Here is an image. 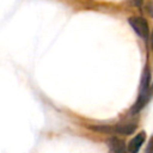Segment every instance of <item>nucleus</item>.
Wrapping results in <instances>:
<instances>
[{"instance_id": "nucleus-1", "label": "nucleus", "mask_w": 153, "mask_h": 153, "mask_svg": "<svg viewBox=\"0 0 153 153\" xmlns=\"http://www.w3.org/2000/svg\"><path fill=\"white\" fill-rule=\"evenodd\" d=\"M128 23L133 27V30L143 39H147L149 36V26L146 19L141 17H130L128 19Z\"/></svg>"}, {"instance_id": "nucleus-2", "label": "nucleus", "mask_w": 153, "mask_h": 153, "mask_svg": "<svg viewBox=\"0 0 153 153\" xmlns=\"http://www.w3.org/2000/svg\"><path fill=\"white\" fill-rule=\"evenodd\" d=\"M152 94H153V86H151V87H149L148 90H146V91H140L139 97H137L135 104H134L133 108H131V112H133V114L139 112V111L149 102Z\"/></svg>"}, {"instance_id": "nucleus-3", "label": "nucleus", "mask_w": 153, "mask_h": 153, "mask_svg": "<svg viewBox=\"0 0 153 153\" xmlns=\"http://www.w3.org/2000/svg\"><path fill=\"white\" fill-rule=\"evenodd\" d=\"M145 139H146L145 131H140L137 135H135L134 139H131L128 145V152L129 153H139L142 143L145 142Z\"/></svg>"}, {"instance_id": "nucleus-4", "label": "nucleus", "mask_w": 153, "mask_h": 153, "mask_svg": "<svg viewBox=\"0 0 153 153\" xmlns=\"http://www.w3.org/2000/svg\"><path fill=\"white\" fill-rule=\"evenodd\" d=\"M109 153H128V148L126 147L124 141L117 137H111L108 142Z\"/></svg>"}, {"instance_id": "nucleus-5", "label": "nucleus", "mask_w": 153, "mask_h": 153, "mask_svg": "<svg viewBox=\"0 0 153 153\" xmlns=\"http://www.w3.org/2000/svg\"><path fill=\"white\" fill-rule=\"evenodd\" d=\"M136 128V122L134 121H126V122H121L118 123L114 130L121 133V134H124V135H129L131 134Z\"/></svg>"}, {"instance_id": "nucleus-6", "label": "nucleus", "mask_w": 153, "mask_h": 153, "mask_svg": "<svg viewBox=\"0 0 153 153\" xmlns=\"http://www.w3.org/2000/svg\"><path fill=\"white\" fill-rule=\"evenodd\" d=\"M146 10H147V12L149 13V16L153 17V0H149V1L147 2V5H146Z\"/></svg>"}, {"instance_id": "nucleus-7", "label": "nucleus", "mask_w": 153, "mask_h": 153, "mask_svg": "<svg viewBox=\"0 0 153 153\" xmlns=\"http://www.w3.org/2000/svg\"><path fill=\"white\" fill-rule=\"evenodd\" d=\"M145 153H153V137L149 140V142H148V146H147V148H146Z\"/></svg>"}, {"instance_id": "nucleus-8", "label": "nucleus", "mask_w": 153, "mask_h": 153, "mask_svg": "<svg viewBox=\"0 0 153 153\" xmlns=\"http://www.w3.org/2000/svg\"><path fill=\"white\" fill-rule=\"evenodd\" d=\"M133 2H134L135 6H141L142 2H143V0H133Z\"/></svg>"}]
</instances>
